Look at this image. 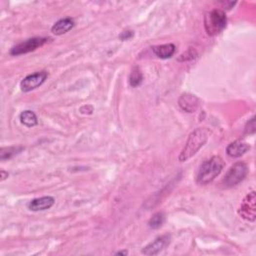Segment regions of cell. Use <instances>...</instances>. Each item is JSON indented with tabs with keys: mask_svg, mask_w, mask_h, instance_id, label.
Wrapping results in <instances>:
<instances>
[{
	"mask_svg": "<svg viewBox=\"0 0 256 256\" xmlns=\"http://www.w3.org/2000/svg\"><path fill=\"white\" fill-rule=\"evenodd\" d=\"M255 200H256L255 191H251L249 194L245 196V198L243 199L239 208V214L241 217L250 222H254L256 218Z\"/></svg>",
	"mask_w": 256,
	"mask_h": 256,
	"instance_id": "6",
	"label": "cell"
},
{
	"mask_svg": "<svg viewBox=\"0 0 256 256\" xmlns=\"http://www.w3.org/2000/svg\"><path fill=\"white\" fill-rule=\"evenodd\" d=\"M165 221V215L163 212H157L150 218L148 224L149 227L152 229H158L160 228Z\"/></svg>",
	"mask_w": 256,
	"mask_h": 256,
	"instance_id": "17",
	"label": "cell"
},
{
	"mask_svg": "<svg viewBox=\"0 0 256 256\" xmlns=\"http://www.w3.org/2000/svg\"><path fill=\"white\" fill-rule=\"evenodd\" d=\"M48 40L49 39L45 38V37H34V38L27 39L26 41H24L22 43H19L18 45L14 46L11 49L10 54L14 55V56H18V55L34 51L37 48L43 46Z\"/></svg>",
	"mask_w": 256,
	"mask_h": 256,
	"instance_id": "5",
	"label": "cell"
},
{
	"mask_svg": "<svg viewBox=\"0 0 256 256\" xmlns=\"http://www.w3.org/2000/svg\"><path fill=\"white\" fill-rule=\"evenodd\" d=\"M19 119H20V122L27 126V127H33L37 125L38 120H37V116L36 114L31 111V110H25L20 113V116H19Z\"/></svg>",
	"mask_w": 256,
	"mask_h": 256,
	"instance_id": "14",
	"label": "cell"
},
{
	"mask_svg": "<svg viewBox=\"0 0 256 256\" xmlns=\"http://www.w3.org/2000/svg\"><path fill=\"white\" fill-rule=\"evenodd\" d=\"M74 27V20L70 17H66L54 23L51 32L55 35H62Z\"/></svg>",
	"mask_w": 256,
	"mask_h": 256,
	"instance_id": "12",
	"label": "cell"
},
{
	"mask_svg": "<svg viewBox=\"0 0 256 256\" xmlns=\"http://www.w3.org/2000/svg\"><path fill=\"white\" fill-rule=\"evenodd\" d=\"M132 36H133V31L128 30V31H123L121 35L119 36V38L121 39V40L124 41V40H128V39L132 38Z\"/></svg>",
	"mask_w": 256,
	"mask_h": 256,
	"instance_id": "20",
	"label": "cell"
},
{
	"mask_svg": "<svg viewBox=\"0 0 256 256\" xmlns=\"http://www.w3.org/2000/svg\"><path fill=\"white\" fill-rule=\"evenodd\" d=\"M6 178H8V172L1 170L0 172V181H4Z\"/></svg>",
	"mask_w": 256,
	"mask_h": 256,
	"instance_id": "21",
	"label": "cell"
},
{
	"mask_svg": "<svg viewBox=\"0 0 256 256\" xmlns=\"http://www.w3.org/2000/svg\"><path fill=\"white\" fill-rule=\"evenodd\" d=\"M178 104L183 111L187 113H192L198 108L199 99L191 93H183L179 97Z\"/></svg>",
	"mask_w": 256,
	"mask_h": 256,
	"instance_id": "9",
	"label": "cell"
},
{
	"mask_svg": "<svg viewBox=\"0 0 256 256\" xmlns=\"http://www.w3.org/2000/svg\"><path fill=\"white\" fill-rule=\"evenodd\" d=\"M226 13L221 9H213L205 15L204 28L208 35L215 36L221 33L226 27Z\"/></svg>",
	"mask_w": 256,
	"mask_h": 256,
	"instance_id": "3",
	"label": "cell"
},
{
	"mask_svg": "<svg viewBox=\"0 0 256 256\" xmlns=\"http://www.w3.org/2000/svg\"><path fill=\"white\" fill-rule=\"evenodd\" d=\"M247 173L248 167L244 162H236L227 171L223 179V183L226 187H233L243 181Z\"/></svg>",
	"mask_w": 256,
	"mask_h": 256,
	"instance_id": "4",
	"label": "cell"
},
{
	"mask_svg": "<svg viewBox=\"0 0 256 256\" xmlns=\"http://www.w3.org/2000/svg\"><path fill=\"white\" fill-rule=\"evenodd\" d=\"M176 47L174 44L172 43H168V44H162V45H156L152 47V51L153 53L159 58L162 59H167L173 56V54L175 53Z\"/></svg>",
	"mask_w": 256,
	"mask_h": 256,
	"instance_id": "13",
	"label": "cell"
},
{
	"mask_svg": "<svg viewBox=\"0 0 256 256\" xmlns=\"http://www.w3.org/2000/svg\"><path fill=\"white\" fill-rule=\"evenodd\" d=\"M55 203V199L52 196H43V197H39L33 199L29 205L28 208L31 211H43L51 208Z\"/></svg>",
	"mask_w": 256,
	"mask_h": 256,
	"instance_id": "11",
	"label": "cell"
},
{
	"mask_svg": "<svg viewBox=\"0 0 256 256\" xmlns=\"http://www.w3.org/2000/svg\"><path fill=\"white\" fill-rule=\"evenodd\" d=\"M24 148L22 146H9V147H2L0 149V160L5 161L7 159L12 158L13 156L21 152Z\"/></svg>",
	"mask_w": 256,
	"mask_h": 256,
	"instance_id": "15",
	"label": "cell"
},
{
	"mask_svg": "<svg viewBox=\"0 0 256 256\" xmlns=\"http://www.w3.org/2000/svg\"><path fill=\"white\" fill-rule=\"evenodd\" d=\"M210 134H211V130L206 127L195 129L189 135L186 144L179 155V160L181 162H184L187 161L189 158H191L192 156H194L206 143Z\"/></svg>",
	"mask_w": 256,
	"mask_h": 256,
	"instance_id": "1",
	"label": "cell"
},
{
	"mask_svg": "<svg viewBox=\"0 0 256 256\" xmlns=\"http://www.w3.org/2000/svg\"><path fill=\"white\" fill-rule=\"evenodd\" d=\"M255 128H256V125H255V117L253 116L250 120H248L246 126H245V133H248V134H254L255 133Z\"/></svg>",
	"mask_w": 256,
	"mask_h": 256,
	"instance_id": "18",
	"label": "cell"
},
{
	"mask_svg": "<svg viewBox=\"0 0 256 256\" xmlns=\"http://www.w3.org/2000/svg\"><path fill=\"white\" fill-rule=\"evenodd\" d=\"M171 241V236L168 234H164L157 237L154 241L146 245L142 249V254L144 255H156L161 252L164 248H166Z\"/></svg>",
	"mask_w": 256,
	"mask_h": 256,
	"instance_id": "8",
	"label": "cell"
},
{
	"mask_svg": "<svg viewBox=\"0 0 256 256\" xmlns=\"http://www.w3.org/2000/svg\"><path fill=\"white\" fill-rule=\"evenodd\" d=\"M143 81V74L138 67H134L129 75V83L132 87L139 86Z\"/></svg>",
	"mask_w": 256,
	"mask_h": 256,
	"instance_id": "16",
	"label": "cell"
},
{
	"mask_svg": "<svg viewBox=\"0 0 256 256\" xmlns=\"http://www.w3.org/2000/svg\"><path fill=\"white\" fill-rule=\"evenodd\" d=\"M224 165L225 163L220 156H212L199 167L196 176V182L200 185L209 184L221 173Z\"/></svg>",
	"mask_w": 256,
	"mask_h": 256,
	"instance_id": "2",
	"label": "cell"
},
{
	"mask_svg": "<svg viewBox=\"0 0 256 256\" xmlns=\"http://www.w3.org/2000/svg\"><path fill=\"white\" fill-rule=\"evenodd\" d=\"M249 149L250 146L247 142L243 140H235L227 146L226 153L232 158H238V157L245 154Z\"/></svg>",
	"mask_w": 256,
	"mask_h": 256,
	"instance_id": "10",
	"label": "cell"
},
{
	"mask_svg": "<svg viewBox=\"0 0 256 256\" xmlns=\"http://www.w3.org/2000/svg\"><path fill=\"white\" fill-rule=\"evenodd\" d=\"M47 77H48V73L46 71H39L26 76L20 82L21 91L29 92L36 89L37 87L42 85L45 82Z\"/></svg>",
	"mask_w": 256,
	"mask_h": 256,
	"instance_id": "7",
	"label": "cell"
},
{
	"mask_svg": "<svg viewBox=\"0 0 256 256\" xmlns=\"http://www.w3.org/2000/svg\"><path fill=\"white\" fill-rule=\"evenodd\" d=\"M193 52H195L193 49H189L188 51H186L185 53L181 54L178 60L179 61H187V60H191L194 57H196V55H193Z\"/></svg>",
	"mask_w": 256,
	"mask_h": 256,
	"instance_id": "19",
	"label": "cell"
},
{
	"mask_svg": "<svg viewBox=\"0 0 256 256\" xmlns=\"http://www.w3.org/2000/svg\"><path fill=\"white\" fill-rule=\"evenodd\" d=\"M127 254H128V251H119L116 253V255H127Z\"/></svg>",
	"mask_w": 256,
	"mask_h": 256,
	"instance_id": "22",
	"label": "cell"
}]
</instances>
